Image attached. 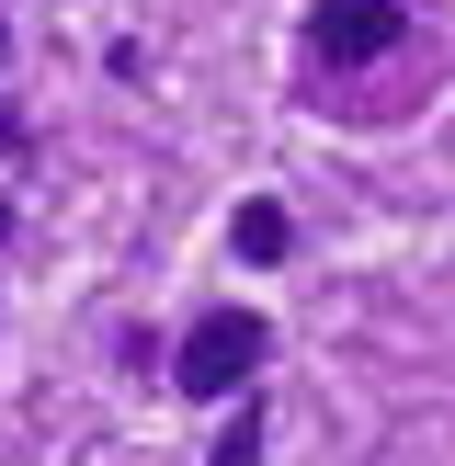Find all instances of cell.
I'll list each match as a JSON object with an SVG mask.
<instances>
[{
	"label": "cell",
	"instance_id": "6da1fadb",
	"mask_svg": "<svg viewBox=\"0 0 455 466\" xmlns=\"http://www.w3.org/2000/svg\"><path fill=\"white\" fill-rule=\"evenodd\" d=\"M273 364V319L262 308H205L171 341V387L182 399H250V376Z\"/></svg>",
	"mask_w": 455,
	"mask_h": 466
},
{
	"label": "cell",
	"instance_id": "7a4b0ae2",
	"mask_svg": "<svg viewBox=\"0 0 455 466\" xmlns=\"http://www.w3.org/2000/svg\"><path fill=\"white\" fill-rule=\"evenodd\" d=\"M410 35V0H318L308 12V57L318 68H376Z\"/></svg>",
	"mask_w": 455,
	"mask_h": 466
},
{
	"label": "cell",
	"instance_id": "3957f363",
	"mask_svg": "<svg viewBox=\"0 0 455 466\" xmlns=\"http://www.w3.org/2000/svg\"><path fill=\"white\" fill-rule=\"evenodd\" d=\"M262 444H273V410H262V387H250V399L228 410V432H217V455H205V466H262Z\"/></svg>",
	"mask_w": 455,
	"mask_h": 466
},
{
	"label": "cell",
	"instance_id": "277c9868",
	"mask_svg": "<svg viewBox=\"0 0 455 466\" xmlns=\"http://www.w3.org/2000/svg\"><path fill=\"white\" fill-rule=\"evenodd\" d=\"M285 250H296L285 205H239V262H285Z\"/></svg>",
	"mask_w": 455,
	"mask_h": 466
},
{
	"label": "cell",
	"instance_id": "5b68a950",
	"mask_svg": "<svg viewBox=\"0 0 455 466\" xmlns=\"http://www.w3.org/2000/svg\"><path fill=\"white\" fill-rule=\"evenodd\" d=\"M23 148H35V126H23L12 103H0V159H23Z\"/></svg>",
	"mask_w": 455,
	"mask_h": 466
},
{
	"label": "cell",
	"instance_id": "8992f818",
	"mask_svg": "<svg viewBox=\"0 0 455 466\" xmlns=\"http://www.w3.org/2000/svg\"><path fill=\"white\" fill-rule=\"evenodd\" d=\"M0 239H12V205H0Z\"/></svg>",
	"mask_w": 455,
	"mask_h": 466
}]
</instances>
